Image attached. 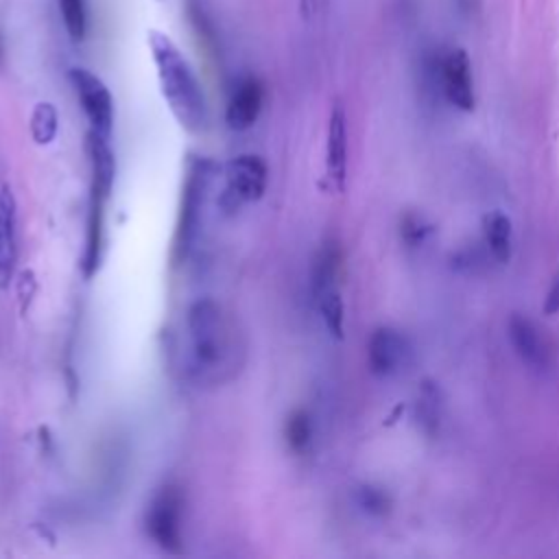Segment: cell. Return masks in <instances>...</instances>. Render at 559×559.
<instances>
[{"instance_id":"7a4b0ae2","label":"cell","mask_w":559,"mask_h":559,"mask_svg":"<svg viewBox=\"0 0 559 559\" xmlns=\"http://www.w3.org/2000/svg\"><path fill=\"white\" fill-rule=\"evenodd\" d=\"M146 44L157 70L159 92L168 109L183 129L192 133L201 131L207 120V107L203 87L186 55L166 33L157 28H151L146 33Z\"/></svg>"},{"instance_id":"ac0fdd59","label":"cell","mask_w":559,"mask_h":559,"mask_svg":"<svg viewBox=\"0 0 559 559\" xmlns=\"http://www.w3.org/2000/svg\"><path fill=\"white\" fill-rule=\"evenodd\" d=\"M417 413H419L426 430H432L437 426V421H439L437 419L439 417V413H437V391L432 386H424Z\"/></svg>"},{"instance_id":"44dd1931","label":"cell","mask_w":559,"mask_h":559,"mask_svg":"<svg viewBox=\"0 0 559 559\" xmlns=\"http://www.w3.org/2000/svg\"><path fill=\"white\" fill-rule=\"evenodd\" d=\"M317 11V0H299V13L304 20H310Z\"/></svg>"},{"instance_id":"4fadbf2b","label":"cell","mask_w":559,"mask_h":559,"mask_svg":"<svg viewBox=\"0 0 559 559\" xmlns=\"http://www.w3.org/2000/svg\"><path fill=\"white\" fill-rule=\"evenodd\" d=\"M59 131V116L52 103L41 100L31 114V135L37 144H50Z\"/></svg>"},{"instance_id":"9c48e42d","label":"cell","mask_w":559,"mask_h":559,"mask_svg":"<svg viewBox=\"0 0 559 559\" xmlns=\"http://www.w3.org/2000/svg\"><path fill=\"white\" fill-rule=\"evenodd\" d=\"M406 354H408L406 338L393 328H378L369 336L367 358H369V369L376 376L395 373L404 365Z\"/></svg>"},{"instance_id":"30bf717a","label":"cell","mask_w":559,"mask_h":559,"mask_svg":"<svg viewBox=\"0 0 559 559\" xmlns=\"http://www.w3.org/2000/svg\"><path fill=\"white\" fill-rule=\"evenodd\" d=\"M507 330H509L511 345L515 347L518 356L526 365H531L535 369L546 367V362H548V345H546L544 336L539 334V330L535 328V323L531 319H526L520 312H513L511 319H509Z\"/></svg>"},{"instance_id":"7c38bea8","label":"cell","mask_w":559,"mask_h":559,"mask_svg":"<svg viewBox=\"0 0 559 559\" xmlns=\"http://www.w3.org/2000/svg\"><path fill=\"white\" fill-rule=\"evenodd\" d=\"M485 240L491 255L498 262H509L511 258V221L502 212H491L485 216Z\"/></svg>"},{"instance_id":"e0dca14e","label":"cell","mask_w":559,"mask_h":559,"mask_svg":"<svg viewBox=\"0 0 559 559\" xmlns=\"http://www.w3.org/2000/svg\"><path fill=\"white\" fill-rule=\"evenodd\" d=\"M310 419L306 413L297 411L290 415V419L286 421V439H288V445L295 450V452H301L308 448L310 443Z\"/></svg>"},{"instance_id":"ffe728a7","label":"cell","mask_w":559,"mask_h":559,"mask_svg":"<svg viewBox=\"0 0 559 559\" xmlns=\"http://www.w3.org/2000/svg\"><path fill=\"white\" fill-rule=\"evenodd\" d=\"M544 312H546V314L559 312V275H557V280L552 282V286H550V290H548V295H546Z\"/></svg>"},{"instance_id":"8992f818","label":"cell","mask_w":559,"mask_h":559,"mask_svg":"<svg viewBox=\"0 0 559 559\" xmlns=\"http://www.w3.org/2000/svg\"><path fill=\"white\" fill-rule=\"evenodd\" d=\"M441 83L445 98L463 109L472 111L474 109V87H472V70H469V57L465 50L454 48L445 55L441 63Z\"/></svg>"},{"instance_id":"3957f363","label":"cell","mask_w":559,"mask_h":559,"mask_svg":"<svg viewBox=\"0 0 559 559\" xmlns=\"http://www.w3.org/2000/svg\"><path fill=\"white\" fill-rule=\"evenodd\" d=\"M181 515L183 498L173 485L162 487L146 511V533L166 552L177 555L181 550Z\"/></svg>"},{"instance_id":"ba28073f","label":"cell","mask_w":559,"mask_h":559,"mask_svg":"<svg viewBox=\"0 0 559 559\" xmlns=\"http://www.w3.org/2000/svg\"><path fill=\"white\" fill-rule=\"evenodd\" d=\"M264 103V87L255 76H245L231 92L225 109V122L234 131H245L255 124Z\"/></svg>"},{"instance_id":"5bb4252c","label":"cell","mask_w":559,"mask_h":559,"mask_svg":"<svg viewBox=\"0 0 559 559\" xmlns=\"http://www.w3.org/2000/svg\"><path fill=\"white\" fill-rule=\"evenodd\" d=\"M314 297H317V306H319V312L323 317L328 332L334 338H343V299H341L336 286H330V288L317 293Z\"/></svg>"},{"instance_id":"52a82bcc","label":"cell","mask_w":559,"mask_h":559,"mask_svg":"<svg viewBox=\"0 0 559 559\" xmlns=\"http://www.w3.org/2000/svg\"><path fill=\"white\" fill-rule=\"evenodd\" d=\"M17 262V205L11 188L0 186V288L13 277Z\"/></svg>"},{"instance_id":"d6986e66","label":"cell","mask_w":559,"mask_h":559,"mask_svg":"<svg viewBox=\"0 0 559 559\" xmlns=\"http://www.w3.org/2000/svg\"><path fill=\"white\" fill-rule=\"evenodd\" d=\"M428 231H430V227L421 221V216H417V214H406L404 216V221H402V238L408 245L421 242Z\"/></svg>"},{"instance_id":"8fae6325","label":"cell","mask_w":559,"mask_h":559,"mask_svg":"<svg viewBox=\"0 0 559 559\" xmlns=\"http://www.w3.org/2000/svg\"><path fill=\"white\" fill-rule=\"evenodd\" d=\"M325 168H328V177L334 181L336 190H343L345 170H347V124H345V111L338 103L332 107L330 122H328Z\"/></svg>"},{"instance_id":"277c9868","label":"cell","mask_w":559,"mask_h":559,"mask_svg":"<svg viewBox=\"0 0 559 559\" xmlns=\"http://www.w3.org/2000/svg\"><path fill=\"white\" fill-rule=\"evenodd\" d=\"M68 79L90 122V131L109 140L114 129V98L107 85L87 68H70Z\"/></svg>"},{"instance_id":"6da1fadb","label":"cell","mask_w":559,"mask_h":559,"mask_svg":"<svg viewBox=\"0 0 559 559\" xmlns=\"http://www.w3.org/2000/svg\"><path fill=\"white\" fill-rule=\"evenodd\" d=\"M186 338L188 367L199 382H218L236 367V328L218 301L203 297L190 304Z\"/></svg>"},{"instance_id":"9a60e30c","label":"cell","mask_w":559,"mask_h":559,"mask_svg":"<svg viewBox=\"0 0 559 559\" xmlns=\"http://www.w3.org/2000/svg\"><path fill=\"white\" fill-rule=\"evenodd\" d=\"M59 2V13L66 26L68 37L74 44H81L87 35V11H85V0H57Z\"/></svg>"},{"instance_id":"5b68a950","label":"cell","mask_w":559,"mask_h":559,"mask_svg":"<svg viewBox=\"0 0 559 559\" xmlns=\"http://www.w3.org/2000/svg\"><path fill=\"white\" fill-rule=\"evenodd\" d=\"M266 164L258 155H238L225 164L223 203L236 210L240 203L258 201L266 190Z\"/></svg>"},{"instance_id":"2e32d148","label":"cell","mask_w":559,"mask_h":559,"mask_svg":"<svg viewBox=\"0 0 559 559\" xmlns=\"http://www.w3.org/2000/svg\"><path fill=\"white\" fill-rule=\"evenodd\" d=\"M356 502H358V507H360L365 513L376 515V518L389 513V509H391L389 496H386L382 489L373 487V485H362V487L356 491Z\"/></svg>"}]
</instances>
